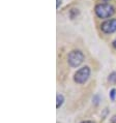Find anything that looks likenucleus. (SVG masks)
<instances>
[{"mask_svg":"<svg viewBox=\"0 0 116 123\" xmlns=\"http://www.w3.org/2000/svg\"><path fill=\"white\" fill-rule=\"evenodd\" d=\"M95 15H97L98 18L101 19H107L110 18L112 15H114L115 9L111 4H108V3H101V4H97L94 8Z\"/></svg>","mask_w":116,"mask_h":123,"instance_id":"obj_1","label":"nucleus"},{"mask_svg":"<svg viewBox=\"0 0 116 123\" xmlns=\"http://www.w3.org/2000/svg\"><path fill=\"white\" fill-rule=\"evenodd\" d=\"M84 61V55L83 53L79 50H74L70 52L69 56H67V62L71 67H77L81 65Z\"/></svg>","mask_w":116,"mask_h":123,"instance_id":"obj_2","label":"nucleus"},{"mask_svg":"<svg viewBox=\"0 0 116 123\" xmlns=\"http://www.w3.org/2000/svg\"><path fill=\"white\" fill-rule=\"evenodd\" d=\"M89 76H90L89 67H88V66H84V67L80 68L79 70H77V73L75 74V76H74V80L78 84H83V83H85V82L88 80Z\"/></svg>","mask_w":116,"mask_h":123,"instance_id":"obj_3","label":"nucleus"},{"mask_svg":"<svg viewBox=\"0 0 116 123\" xmlns=\"http://www.w3.org/2000/svg\"><path fill=\"white\" fill-rule=\"evenodd\" d=\"M101 29L104 33H113L116 31V19L105 21L101 25Z\"/></svg>","mask_w":116,"mask_h":123,"instance_id":"obj_4","label":"nucleus"},{"mask_svg":"<svg viewBox=\"0 0 116 123\" xmlns=\"http://www.w3.org/2000/svg\"><path fill=\"white\" fill-rule=\"evenodd\" d=\"M108 82L109 83H111V84H116V71H113L112 74H109Z\"/></svg>","mask_w":116,"mask_h":123,"instance_id":"obj_5","label":"nucleus"},{"mask_svg":"<svg viewBox=\"0 0 116 123\" xmlns=\"http://www.w3.org/2000/svg\"><path fill=\"white\" fill-rule=\"evenodd\" d=\"M63 100H64V98L63 96L61 94H57V105H56V108H60L61 105H62L63 104Z\"/></svg>","mask_w":116,"mask_h":123,"instance_id":"obj_6","label":"nucleus"},{"mask_svg":"<svg viewBox=\"0 0 116 123\" xmlns=\"http://www.w3.org/2000/svg\"><path fill=\"white\" fill-rule=\"evenodd\" d=\"M115 94H116V90L115 89H112L110 91V98L112 100H114L115 99Z\"/></svg>","mask_w":116,"mask_h":123,"instance_id":"obj_7","label":"nucleus"},{"mask_svg":"<svg viewBox=\"0 0 116 123\" xmlns=\"http://www.w3.org/2000/svg\"><path fill=\"white\" fill-rule=\"evenodd\" d=\"M111 123H116V115H114L113 117L111 118Z\"/></svg>","mask_w":116,"mask_h":123,"instance_id":"obj_8","label":"nucleus"},{"mask_svg":"<svg viewBox=\"0 0 116 123\" xmlns=\"http://www.w3.org/2000/svg\"><path fill=\"white\" fill-rule=\"evenodd\" d=\"M60 4H61V0H57V4H56V7L58 8L60 6Z\"/></svg>","mask_w":116,"mask_h":123,"instance_id":"obj_9","label":"nucleus"},{"mask_svg":"<svg viewBox=\"0 0 116 123\" xmlns=\"http://www.w3.org/2000/svg\"><path fill=\"white\" fill-rule=\"evenodd\" d=\"M113 47H114V49L116 50V39H115L114 42H113Z\"/></svg>","mask_w":116,"mask_h":123,"instance_id":"obj_10","label":"nucleus"},{"mask_svg":"<svg viewBox=\"0 0 116 123\" xmlns=\"http://www.w3.org/2000/svg\"><path fill=\"white\" fill-rule=\"evenodd\" d=\"M82 123H93L92 121H84V122H82Z\"/></svg>","mask_w":116,"mask_h":123,"instance_id":"obj_11","label":"nucleus"}]
</instances>
